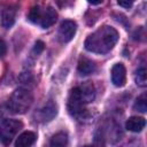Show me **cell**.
Here are the masks:
<instances>
[{"instance_id": "cell-1", "label": "cell", "mask_w": 147, "mask_h": 147, "mask_svg": "<svg viewBox=\"0 0 147 147\" xmlns=\"http://www.w3.org/2000/svg\"><path fill=\"white\" fill-rule=\"evenodd\" d=\"M118 40V32L109 25H103L90 34L85 40V48L96 54L110 52Z\"/></svg>"}, {"instance_id": "cell-2", "label": "cell", "mask_w": 147, "mask_h": 147, "mask_svg": "<svg viewBox=\"0 0 147 147\" xmlns=\"http://www.w3.org/2000/svg\"><path fill=\"white\" fill-rule=\"evenodd\" d=\"M28 17L32 23L41 26L42 29H47L55 23L57 18V13L51 6H33L29 11Z\"/></svg>"}, {"instance_id": "cell-3", "label": "cell", "mask_w": 147, "mask_h": 147, "mask_svg": "<svg viewBox=\"0 0 147 147\" xmlns=\"http://www.w3.org/2000/svg\"><path fill=\"white\" fill-rule=\"evenodd\" d=\"M32 102V94L28 90L17 88L13 92L8 101V109L14 114H24L30 109Z\"/></svg>"}, {"instance_id": "cell-4", "label": "cell", "mask_w": 147, "mask_h": 147, "mask_svg": "<svg viewBox=\"0 0 147 147\" xmlns=\"http://www.w3.org/2000/svg\"><path fill=\"white\" fill-rule=\"evenodd\" d=\"M22 127L23 123L18 119H2L0 122V141L5 145H8Z\"/></svg>"}, {"instance_id": "cell-5", "label": "cell", "mask_w": 147, "mask_h": 147, "mask_svg": "<svg viewBox=\"0 0 147 147\" xmlns=\"http://www.w3.org/2000/svg\"><path fill=\"white\" fill-rule=\"evenodd\" d=\"M76 30H77V24L76 22L74 21H70V20H67V21H63L59 28V32H57V37H59V40L61 42H68L70 41L75 33H76Z\"/></svg>"}, {"instance_id": "cell-6", "label": "cell", "mask_w": 147, "mask_h": 147, "mask_svg": "<svg viewBox=\"0 0 147 147\" xmlns=\"http://www.w3.org/2000/svg\"><path fill=\"white\" fill-rule=\"evenodd\" d=\"M75 90H76L79 99L82 100V102L84 105L92 102L95 98V88L91 82H84L79 86L75 87Z\"/></svg>"}, {"instance_id": "cell-7", "label": "cell", "mask_w": 147, "mask_h": 147, "mask_svg": "<svg viewBox=\"0 0 147 147\" xmlns=\"http://www.w3.org/2000/svg\"><path fill=\"white\" fill-rule=\"evenodd\" d=\"M111 82L115 86L122 87L126 82V69L123 63H116L111 69Z\"/></svg>"}, {"instance_id": "cell-8", "label": "cell", "mask_w": 147, "mask_h": 147, "mask_svg": "<svg viewBox=\"0 0 147 147\" xmlns=\"http://www.w3.org/2000/svg\"><path fill=\"white\" fill-rule=\"evenodd\" d=\"M56 113H57L56 105L53 101H48L38 113L39 121H41V122H49V121H52L56 116Z\"/></svg>"}, {"instance_id": "cell-9", "label": "cell", "mask_w": 147, "mask_h": 147, "mask_svg": "<svg viewBox=\"0 0 147 147\" xmlns=\"http://www.w3.org/2000/svg\"><path fill=\"white\" fill-rule=\"evenodd\" d=\"M15 17H16V9L9 7V8H5L1 11V25L5 29H9L13 26V24L15 23Z\"/></svg>"}, {"instance_id": "cell-10", "label": "cell", "mask_w": 147, "mask_h": 147, "mask_svg": "<svg viewBox=\"0 0 147 147\" xmlns=\"http://www.w3.org/2000/svg\"><path fill=\"white\" fill-rule=\"evenodd\" d=\"M146 125V121L145 118L142 117H138V116H132L130 117L126 123H125V126L129 131H132V132H140Z\"/></svg>"}, {"instance_id": "cell-11", "label": "cell", "mask_w": 147, "mask_h": 147, "mask_svg": "<svg viewBox=\"0 0 147 147\" xmlns=\"http://www.w3.org/2000/svg\"><path fill=\"white\" fill-rule=\"evenodd\" d=\"M95 63L85 56H82L78 61V71L80 75H90L95 71Z\"/></svg>"}, {"instance_id": "cell-12", "label": "cell", "mask_w": 147, "mask_h": 147, "mask_svg": "<svg viewBox=\"0 0 147 147\" xmlns=\"http://www.w3.org/2000/svg\"><path fill=\"white\" fill-rule=\"evenodd\" d=\"M36 141V134L31 131H25L21 133L16 140V147H30Z\"/></svg>"}, {"instance_id": "cell-13", "label": "cell", "mask_w": 147, "mask_h": 147, "mask_svg": "<svg viewBox=\"0 0 147 147\" xmlns=\"http://www.w3.org/2000/svg\"><path fill=\"white\" fill-rule=\"evenodd\" d=\"M68 140H69L68 134L65 132H57L52 137L49 141V146L51 147H67Z\"/></svg>"}, {"instance_id": "cell-14", "label": "cell", "mask_w": 147, "mask_h": 147, "mask_svg": "<svg viewBox=\"0 0 147 147\" xmlns=\"http://www.w3.org/2000/svg\"><path fill=\"white\" fill-rule=\"evenodd\" d=\"M134 79H136V84L140 87H146L147 85V72H146V69L144 67L139 68L137 71H136V76H134Z\"/></svg>"}, {"instance_id": "cell-15", "label": "cell", "mask_w": 147, "mask_h": 147, "mask_svg": "<svg viewBox=\"0 0 147 147\" xmlns=\"http://www.w3.org/2000/svg\"><path fill=\"white\" fill-rule=\"evenodd\" d=\"M133 109L137 110V111H140V113H146L147 111V99H146V94L140 95L136 100L134 106H133Z\"/></svg>"}, {"instance_id": "cell-16", "label": "cell", "mask_w": 147, "mask_h": 147, "mask_svg": "<svg viewBox=\"0 0 147 147\" xmlns=\"http://www.w3.org/2000/svg\"><path fill=\"white\" fill-rule=\"evenodd\" d=\"M84 147H105V141L101 137H95L94 142L92 145H86Z\"/></svg>"}, {"instance_id": "cell-17", "label": "cell", "mask_w": 147, "mask_h": 147, "mask_svg": "<svg viewBox=\"0 0 147 147\" xmlns=\"http://www.w3.org/2000/svg\"><path fill=\"white\" fill-rule=\"evenodd\" d=\"M44 47H45V44L40 40H38L36 44H34V47H33V52L36 54H40L42 51H44Z\"/></svg>"}, {"instance_id": "cell-18", "label": "cell", "mask_w": 147, "mask_h": 147, "mask_svg": "<svg viewBox=\"0 0 147 147\" xmlns=\"http://www.w3.org/2000/svg\"><path fill=\"white\" fill-rule=\"evenodd\" d=\"M7 52V46H6V42L0 38V57H2Z\"/></svg>"}, {"instance_id": "cell-19", "label": "cell", "mask_w": 147, "mask_h": 147, "mask_svg": "<svg viewBox=\"0 0 147 147\" xmlns=\"http://www.w3.org/2000/svg\"><path fill=\"white\" fill-rule=\"evenodd\" d=\"M117 3L119 6H123V7H126V8H129V7L132 6V1H118Z\"/></svg>"}, {"instance_id": "cell-20", "label": "cell", "mask_w": 147, "mask_h": 147, "mask_svg": "<svg viewBox=\"0 0 147 147\" xmlns=\"http://www.w3.org/2000/svg\"><path fill=\"white\" fill-rule=\"evenodd\" d=\"M125 147H127V146H125ZM129 147H131V146H129Z\"/></svg>"}]
</instances>
